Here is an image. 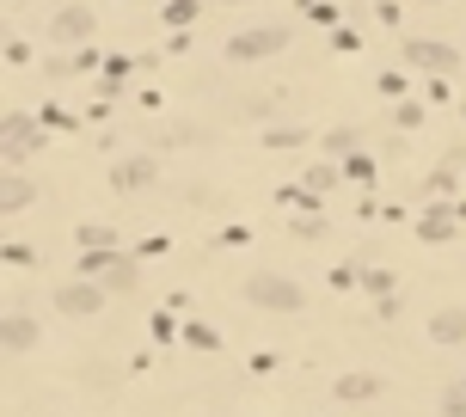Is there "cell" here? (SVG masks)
<instances>
[{
    "instance_id": "obj_1",
    "label": "cell",
    "mask_w": 466,
    "mask_h": 417,
    "mask_svg": "<svg viewBox=\"0 0 466 417\" xmlns=\"http://www.w3.org/2000/svg\"><path fill=\"white\" fill-rule=\"evenodd\" d=\"M246 301L252 307H270V313H301V282H289V277H270V270H264V277H252L246 282Z\"/></svg>"
},
{
    "instance_id": "obj_2",
    "label": "cell",
    "mask_w": 466,
    "mask_h": 417,
    "mask_svg": "<svg viewBox=\"0 0 466 417\" xmlns=\"http://www.w3.org/2000/svg\"><path fill=\"white\" fill-rule=\"evenodd\" d=\"M282 44H289V37H282V25H258V31H246V37H233L228 56H233V62H252V56H277Z\"/></svg>"
},
{
    "instance_id": "obj_3",
    "label": "cell",
    "mask_w": 466,
    "mask_h": 417,
    "mask_svg": "<svg viewBox=\"0 0 466 417\" xmlns=\"http://www.w3.org/2000/svg\"><path fill=\"white\" fill-rule=\"evenodd\" d=\"M430 338L436 344H466V307H436L430 313Z\"/></svg>"
},
{
    "instance_id": "obj_4",
    "label": "cell",
    "mask_w": 466,
    "mask_h": 417,
    "mask_svg": "<svg viewBox=\"0 0 466 417\" xmlns=\"http://www.w3.org/2000/svg\"><path fill=\"white\" fill-rule=\"evenodd\" d=\"M31 344H37V320H19V313L0 320V350H31Z\"/></svg>"
},
{
    "instance_id": "obj_5",
    "label": "cell",
    "mask_w": 466,
    "mask_h": 417,
    "mask_svg": "<svg viewBox=\"0 0 466 417\" xmlns=\"http://www.w3.org/2000/svg\"><path fill=\"white\" fill-rule=\"evenodd\" d=\"M405 62H423V68H454V49H442V44H405Z\"/></svg>"
},
{
    "instance_id": "obj_6",
    "label": "cell",
    "mask_w": 466,
    "mask_h": 417,
    "mask_svg": "<svg viewBox=\"0 0 466 417\" xmlns=\"http://www.w3.org/2000/svg\"><path fill=\"white\" fill-rule=\"evenodd\" d=\"M374 393H380L374 374H344V381H338V399H374Z\"/></svg>"
},
{
    "instance_id": "obj_7",
    "label": "cell",
    "mask_w": 466,
    "mask_h": 417,
    "mask_svg": "<svg viewBox=\"0 0 466 417\" xmlns=\"http://www.w3.org/2000/svg\"><path fill=\"white\" fill-rule=\"evenodd\" d=\"M62 307H68V313H93L98 289H86V282H80V289H62Z\"/></svg>"
},
{
    "instance_id": "obj_8",
    "label": "cell",
    "mask_w": 466,
    "mask_h": 417,
    "mask_svg": "<svg viewBox=\"0 0 466 417\" xmlns=\"http://www.w3.org/2000/svg\"><path fill=\"white\" fill-rule=\"evenodd\" d=\"M0 147H6V154H19V147H31V123H6V136H0Z\"/></svg>"
},
{
    "instance_id": "obj_9",
    "label": "cell",
    "mask_w": 466,
    "mask_h": 417,
    "mask_svg": "<svg viewBox=\"0 0 466 417\" xmlns=\"http://www.w3.org/2000/svg\"><path fill=\"white\" fill-rule=\"evenodd\" d=\"M141 178H154V166H147V160H129V166H116V185H141Z\"/></svg>"
},
{
    "instance_id": "obj_10",
    "label": "cell",
    "mask_w": 466,
    "mask_h": 417,
    "mask_svg": "<svg viewBox=\"0 0 466 417\" xmlns=\"http://www.w3.org/2000/svg\"><path fill=\"white\" fill-rule=\"evenodd\" d=\"M442 417H466V387H448V399H442Z\"/></svg>"
},
{
    "instance_id": "obj_11",
    "label": "cell",
    "mask_w": 466,
    "mask_h": 417,
    "mask_svg": "<svg viewBox=\"0 0 466 417\" xmlns=\"http://www.w3.org/2000/svg\"><path fill=\"white\" fill-rule=\"evenodd\" d=\"M25 197H31V185H6V178H0V208H13V203H25Z\"/></svg>"
},
{
    "instance_id": "obj_12",
    "label": "cell",
    "mask_w": 466,
    "mask_h": 417,
    "mask_svg": "<svg viewBox=\"0 0 466 417\" xmlns=\"http://www.w3.org/2000/svg\"><path fill=\"white\" fill-rule=\"evenodd\" d=\"M326 147H331V154H350V147H356V129H331Z\"/></svg>"
}]
</instances>
